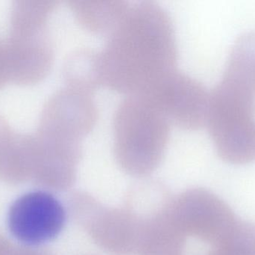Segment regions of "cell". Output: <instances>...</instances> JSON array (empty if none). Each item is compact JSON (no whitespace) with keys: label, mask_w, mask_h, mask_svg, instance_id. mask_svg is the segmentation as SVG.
<instances>
[{"label":"cell","mask_w":255,"mask_h":255,"mask_svg":"<svg viewBox=\"0 0 255 255\" xmlns=\"http://www.w3.org/2000/svg\"><path fill=\"white\" fill-rule=\"evenodd\" d=\"M188 240L174 224L166 207L142 221L139 255H184Z\"/></svg>","instance_id":"9c48e42d"},{"label":"cell","mask_w":255,"mask_h":255,"mask_svg":"<svg viewBox=\"0 0 255 255\" xmlns=\"http://www.w3.org/2000/svg\"><path fill=\"white\" fill-rule=\"evenodd\" d=\"M166 211L181 233L211 247L224 241L238 220L230 207L209 190L190 189L172 197Z\"/></svg>","instance_id":"277c9868"},{"label":"cell","mask_w":255,"mask_h":255,"mask_svg":"<svg viewBox=\"0 0 255 255\" xmlns=\"http://www.w3.org/2000/svg\"><path fill=\"white\" fill-rule=\"evenodd\" d=\"M66 211L49 192H29L12 204L7 214L9 231L24 245L39 247L53 241L64 229Z\"/></svg>","instance_id":"8992f818"},{"label":"cell","mask_w":255,"mask_h":255,"mask_svg":"<svg viewBox=\"0 0 255 255\" xmlns=\"http://www.w3.org/2000/svg\"><path fill=\"white\" fill-rule=\"evenodd\" d=\"M102 84L128 96L140 95L176 70L178 49L170 16L158 3L130 5L99 52Z\"/></svg>","instance_id":"6da1fadb"},{"label":"cell","mask_w":255,"mask_h":255,"mask_svg":"<svg viewBox=\"0 0 255 255\" xmlns=\"http://www.w3.org/2000/svg\"><path fill=\"white\" fill-rule=\"evenodd\" d=\"M70 8L77 22L87 31L109 37L118 28L130 4L121 0H73Z\"/></svg>","instance_id":"30bf717a"},{"label":"cell","mask_w":255,"mask_h":255,"mask_svg":"<svg viewBox=\"0 0 255 255\" xmlns=\"http://www.w3.org/2000/svg\"><path fill=\"white\" fill-rule=\"evenodd\" d=\"M172 198L160 183L143 181L130 189L126 208L145 220L163 211Z\"/></svg>","instance_id":"7c38bea8"},{"label":"cell","mask_w":255,"mask_h":255,"mask_svg":"<svg viewBox=\"0 0 255 255\" xmlns=\"http://www.w3.org/2000/svg\"><path fill=\"white\" fill-rule=\"evenodd\" d=\"M206 255H255V224L238 220L229 236Z\"/></svg>","instance_id":"4fadbf2b"},{"label":"cell","mask_w":255,"mask_h":255,"mask_svg":"<svg viewBox=\"0 0 255 255\" xmlns=\"http://www.w3.org/2000/svg\"><path fill=\"white\" fill-rule=\"evenodd\" d=\"M171 126L151 100L128 96L114 116V152L118 166L130 176L151 175L163 160Z\"/></svg>","instance_id":"3957f363"},{"label":"cell","mask_w":255,"mask_h":255,"mask_svg":"<svg viewBox=\"0 0 255 255\" xmlns=\"http://www.w3.org/2000/svg\"><path fill=\"white\" fill-rule=\"evenodd\" d=\"M4 48L0 44V83H1V79L6 77L7 73L9 72L10 67V59L6 57L7 52H4Z\"/></svg>","instance_id":"5bb4252c"},{"label":"cell","mask_w":255,"mask_h":255,"mask_svg":"<svg viewBox=\"0 0 255 255\" xmlns=\"http://www.w3.org/2000/svg\"><path fill=\"white\" fill-rule=\"evenodd\" d=\"M97 119L98 109L93 94L67 86L49 99L41 125L82 141L92 131Z\"/></svg>","instance_id":"ba28073f"},{"label":"cell","mask_w":255,"mask_h":255,"mask_svg":"<svg viewBox=\"0 0 255 255\" xmlns=\"http://www.w3.org/2000/svg\"><path fill=\"white\" fill-rule=\"evenodd\" d=\"M142 220L128 208H106L101 203L81 227L94 244L112 255L137 253Z\"/></svg>","instance_id":"52a82bcc"},{"label":"cell","mask_w":255,"mask_h":255,"mask_svg":"<svg viewBox=\"0 0 255 255\" xmlns=\"http://www.w3.org/2000/svg\"><path fill=\"white\" fill-rule=\"evenodd\" d=\"M255 31L231 49L218 85L210 92L208 126L219 157L244 165L255 160Z\"/></svg>","instance_id":"7a4b0ae2"},{"label":"cell","mask_w":255,"mask_h":255,"mask_svg":"<svg viewBox=\"0 0 255 255\" xmlns=\"http://www.w3.org/2000/svg\"><path fill=\"white\" fill-rule=\"evenodd\" d=\"M64 77L69 88L94 94L103 85L99 52L89 48L73 51L64 64Z\"/></svg>","instance_id":"8fae6325"},{"label":"cell","mask_w":255,"mask_h":255,"mask_svg":"<svg viewBox=\"0 0 255 255\" xmlns=\"http://www.w3.org/2000/svg\"><path fill=\"white\" fill-rule=\"evenodd\" d=\"M140 95L151 100L172 125L191 131L206 126L210 92L200 82L177 69Z\"/></svg>","instance_id":"5b68a950"}]
</instances>
